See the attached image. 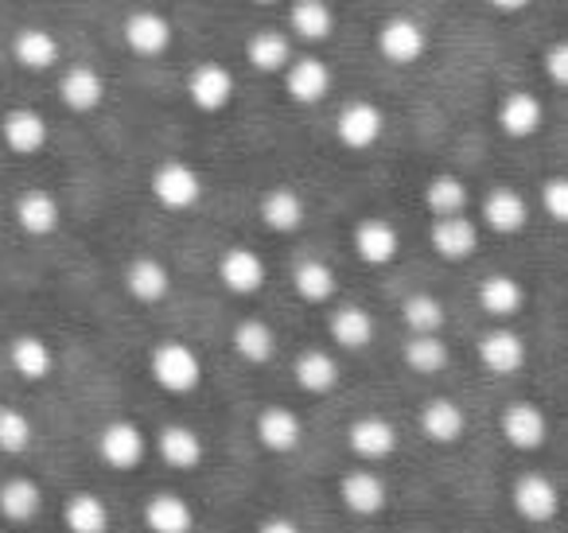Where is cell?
I'll use <instances>...</instances> for the list:
<instances>
[{"instance_id":"cell-1","label":"cell","mask_w":568,"mask_h":533,"mask_svg":"<svg viewBox=\"0 0 568 533\" xmlns=\"http://www.w3.org/2000/svg\"><path fill=\"white\" fill-rule=\"evenodd\" d=\"M149 374L164 393L187 398V393H195L199 382H203V359H199L195 346L183 343V339H164V343L152 346Z\"/></svg>"},{"instance_id":"cell-2","label":"cell","mask_w":568,"mask_h":533,"mask_svg":"<svg viewBox=\"0 0 568 533\" xmlns=\"http://www.w3.org/2000/svg\"><path fill=\"white\" fill-rule=\"evenodd\" d=\"M510 506L521 522L529 525H549L560 514L565 499H560V486L552 483L545 471H521L510 483Z\"/></svg>"},{"instance_id":"cell-3","label":"cell","mask_w":568,"mask_h":533,"mask_svg":"<svg viewBox=\"0 0 568 533\" xmlns=\"http://www.w3.org/2000/svg\"><path fill=\"white\" fill-rule=\"evenodd\" d=\"M347 447L363 467H374V463H386L389 455H397L402 432H397V424L389 416L363 413L347 424Z\"/></svg>"},{"instance_id":"cell-4","label":"cell","mask_w":568,"mask_h":533,"mask_svg":"<svg viewBox=\"0 0 568 533\" xmlns=\"http://www.w3.org/2000/svg\"><path fill=\"white\" fill-rule=\"evenodd\" d=\"M98 455H102L105 467L113 471H136L149 455V436L136 421L118 416V421H105L98 432Z\"/></svg>"},{"instance_id":"cell-5","label":"cell","mask_w":568,"mask_h":533,"mask_svg":"<svg viewBox=\"0 0 568 533\" xmlns=\"http://www.w3.org/2000/svg\"><path fill=\"white\" fill-rule=\"evenodd\" d=\"M152 199H156L164 211H191V207L203 199V180L191 164L183 160H164V164L152 172Z\"/></svg>"},{"instance_id":"cell-6","label":"cell","mask_w":568,"mask_h":533,"mask_svg":"<svg viewBox=\"0 0 568 533\" xmlns=\"http://www.w3.org/2000/svg\"><path fill=\"white\" fill-rule=\"evenodd\" d=\"M498 432L514 452H537L549 440V416L534 405V401H510V405L498 413Z\"/></svg>"},{"instance_id":"cell-7","label":"cell","mask_w":568,"mask_h":533,"mask_svg":"<svg viewBox=\"0 0 568 533\" xmlns=\"http://www.w3.org/2000/svg\"><path fill=\"white\" fill-rule=\"evenodd\" d=\"M339 502L355 517H378L389 502V486L378 467H351L339 479Z\"/></svg>"},{"instance_id":"cell-8","label":"cell","mask_w":568,"mask_h":533,"mask_svg":"<svg viewBox=\"0 0 568 533\" xmlns=\"http://www.w3.org/2000/svg\"><path fill=\"white\" fill-rule=\"evenodd\" d=\"M475 354H479V362L490 370V374L510 378V374H518V370L526 366L529 346H526V339H521L518 331L506 328V323H498V328L483 331L479 343H475Z\"/></svg>"},{"instance_id":"cell-9","label":"cell","mask_w":568,"mask_h":533,"mask_svg":"<svg viewBox=\"0 0 568 533\" xmlns=\"http://www.w3.org/2000/svg\"><path fill=\"white\" fill-rule=\"evenodd\" d=\"M253 436H257V444L265 447V452L288 455L301 447L304 421H301V413L288 405H265L257 413V421H253Z\"/></svg>"},{"instance_id":"cell-10","label":"cell","mask_w":568,"mask_h":533,"mask_svg":"<svg viewBox=\"0 0 568 533\" xmlns=\"http://www.w3.org/2000/svg\"><path fill=\"white\" fill-rule=\"evenodd\" d=\"M417 424H420V436L436 447H452L467 436V413L452 398H428L417 413Z\"/></svg>"},{"instance_id":"cell-11","label":"cell","mask_w":568,"mask_h":533,"mask_svg":"<svg viewBox=\"0 0 568 533\" xmlns=\"http://www.w3.org/2000/svg\"><path fill=\"white\" fill-rule=\"evenodd\" d=\"M382 129H386V118H382V110L374 102H351V105H343L339 118H335V137H339V144L351 152L374 149Z\"/></svg>"},{"instance_id":"cell-12","label":"cell","mask_w":568,"mask_h":533,"mask_svg":"<svg viewBox=\"0 0 568 533\" xmlns=\"http://www.w3.org/2000/svg\"><path fill=\"white\" fill-rule=\"evenodd\" d=\"M265 276H268L265 261H261L250 245H230L219 258V281H222V289L234 292V296H253V292H261L265 289Z\"/></svg>"},{"instance_id":"cell-13","label":"cell","mask_w":568,"mask_h":533,"mask_svg":"<svg viewBox=\"0 0 568 533\" xmlns=\"http://www.w3.org/2000/svg\"><path fill=\"white\" fill-rule=\"evenodd\" d=\"M187 98L199 113H222L234 98V74L222 63H199L187 74Z\"/></svg>"},{"instance_id":"cell-14","label":"cell","mask_w":568,"mask_h":533,"mask_svg":"<svg viewBox=\"0 0 568 533\" xmlns=\"http://www.w3.org/2000/svg\"><path fill=\"white\" fill-rule=\"evenodd\" d=\"M0 137H4V144H9V152H17V157H36V152L48 149V118H43L40 110H28V105H17V110L4 113V121H0Z\"/></svg>"},{"instance_id":"cell-15","label":"cell","mask_w":568,"mask_h":533,"mask_svg":"<svg viewBox=\"0 0 568 533\" xmlns=\"http://www.w3.org/2000/svg\"><path fill=\"white\" fill-rule=\"evenodd\" d=\"M428 40H425V28L409 17H394L378 28V51L382 59H389L394 67H409L425 56Z\"/></svg>"},{"instance_id":"cell-16","label":"cell","mask_w":568,"mask_h":533,"mask_svg":"<svg viewBox=\"0 0 568 533\" xmlns=\"http://www.w3.org/2000/svg\"><path fill=\"white\" fill-rule=\"evenodd\" d=\"M293 378H296V385H301L304 393H312V398H324V393H332L335 385L343 382V366H339V359H335L332 351H324V346H308V351L296 354Z\"/></svg>"},{"instance_id":"cell-17","label":"cell","mask_w":568,"mask_h":533,"mask_svg":"<svg viewBox=\"0 0 568 533\" xmlns=\"http://www.w3.org/2000/svg\"><path fill=\"white\" fill-rule=\"evenodd\" d=\"M284 90L288 98L301 105H316L332 94V71H327L324 59L316 56H304V59H293L288 71H284Z\"/></svg>"},{"instance_id":"cell-18","label":"cell","mask_w":568,"mask_h":533,"mask_svg":"<svg viewBox=\"0 0 568 533\" xmlns=\"http://www.w3.org/2000/svg\"><path fill=\"white\" fill-rule=\"evenodd\" d=\"M156 455L172 471H195L206 460V444L191 424H164L156 432Z\"/></svg>"},{"instance_id":"cell-19","label":"cell","mask_w":568,"mask_h":533,"mask_svg":"<svg viewBox=\"0 0 568 533\" xmlns=\"http://www.w3.org/2000/svg\"><path fill=\"white\" fill-rule=\"evenodd\" d=\"M144 530L149 533H195V506L175 491H156L144 502Z\"/></svg>"},{"instance_id":"cell-20","label":"cell","mask_w":568,"mask_h":533,"mask_svg":"<svg viewBox=\"0 0 568 533\" xmlns=\"http://www.w3.org/2000/svg\"><path fill=\"white\" fill-rule=\"evenodd\" d=\"M43 514V486L32 475H9L0 483V517L12 525H28Z\"/></svg>"},{"instance_id":"cell-21","label":"cell","mask_w":568,"mask_h":533,"mask_svg":"<svg viewBox=\"0 0 568 533\" xmlns=\"http://www.w3.org/2000/svg\"><path fill=\"white\" fill-rule=\"evenodd\" d=\"M475 300H479V308L490 315V320H514V315L526 308V289H521L518 276L510 273H490L479 281V292H475Z\"/></svg>"},{"instance_id":"cell-22","label":"cell","mask_w":568,"mask_h":533,"mask_svg":"<svg viewBox=\"0 0 568 533\" xmlns=\"http://www.w3.org/2000/svg\"><path fill=\"white\" fill-rule=\"evenodd\" d=\"M351 242H355V253L366 265H389V261H397V253H402V234H397V227L386 219H363L355 227Z\"/></svg>"},{"instance_id":"cell-23","label":"cell","mask_w":568,"mask_h":533,"mask_svg":"<svg viewBox=\"0 0 568 533\" xmlns=\"http://www.w3.org/2000/svg\"><path fill=\"white\" fill-rule=\"evenodd\" d=\"M125 292L136 304H160L172 292V273L160 258H133L125 265Z\"/></svg>"},{"instance_id":"cell-24","label":"cell","mask_w":568,"mask_h":533,"mask_svg":"<svg viewBox=\"0 0 568 533\" xmlns=\"http://www.w3.org/2000/svg\"><path fill=\"white\" fill-rule=\"evenodd\" d=\"M483 222H487L495 234H521L529 222L526 195L514 188H490L487 199H483Z\"/></svg>"},{"instance_id":"cell-25","label":"cell","mask_w":568,"mask_h":533,"mask_svg":"<svg viewBox=\"0 0 568 533\" xmlns=\"http://www.w3.org/2000/svg\"><path fill=\"white\" fill-rule=\"evenodd\" d=\"M121 36H125V48L144 59H156L172 48V24L160 12H133L125 20V32Z\"/></svg>"},{"instance_id":"cell-26","label":"cell","mask_w":568,"mask_h":533,"mask_svg":"<svg viewBox=\"0 0 568 533\" xmlns=\"http://www.w3.org/2000/svg\"><path fill=\"white\" fill-rule=\"evenodd\" d=\"M428 242L440 253L444 261H467L475 250H479V230L467 214H456V219H436L433 230H428Z\"/></svg>"},{"instance_id":"cell-27","label":"cell","mask_w":568,"mask_h":533,"mask_svg":"<svg viewBox=\"0 0 568 533\" xmlns=\"http://www.w3.org/2000/svg\"><path fill=\"white\" fill-rule=\"evenodd\" d=\"M9 366L17 370V378L24 382H48L55 374V351L48 339L40 335H17L9 343Z\"/></svg>"},{"instance_id":"cell-28","label":"cell","mask_w":568,"mask_h":533,"mask_svg":"<svg viewBox=\"0 0 568 533\" xmlns=\"http://www.w3.org/2000/svg\"><path fill=\"white\" fill-rule=\"evenodd\" d=\"M261 222H265L273 234H296L308 219V207H304L301 191L293 188H273L261 195Z\"/></svg>"},{"instance_id":"cell-29","label":"cell","mask_w":568,"mask_h":533,"mask_svg":"<svg viewBox=\"0 0 568 533\" xmlns=\"http://www.w3.org/2000/svg\"><path fill=\"white\" fill-rule=\"evenodd\" d=\"M541 121H545V110L529 90H510V94L498 102V129H503L506 137H514V141L534 137L537 129H541Z\"/></svg>"},{"instance_id":"cell-30","label":"cell","mask_w":568,"mask_h":533,"mask_svg":"<svg viewBox=\"0 0 568 533\" xmlns=\"http://www.w3.org/2000/svg\"><path fill=\"white\" fill-rule=\"evenodd\" d=\"M327 331H332V343L343 346V351H366L374 343V335H378V323H374V315L366 308L343 304L332 312Z\"/></svg>"},{"instance_id":"cell-31","label":"cell","mask_w":568,"mask_h":533,"mask_svg":"<svg viewBox=\"0 0 568 533\" xmlns=\"http://www.w3.org/2000/svg\"><path fill=\"white\" fill-rule=\"evenodd\" d=\"M59 219H63V207L51 191H24L17 199V227L24 230L28 238H48L59 230Z\"/></svg>"},{"instance_id":"cell-32","label":"cell","mask_w":568,"mask_h":533,"mask_svg":"<svg viewBox=\"0 0 568 533\" xmlns=\"http://www.w3.org/2000/svg\"><path fill=\"white\" fill-rule=\"evenodd\" d=\"M59 98H63L67 110L74 113H94L105 102V79L94 67H71L59 79Z\"/></svg>"},{"instance_id":"cell-33","label":"cell","mask_w":568,"mask_h":533,"mask_svg":"<svg viewBox=\"0 0 568 533\" xmlns=\"http://www.w3.org/2000/svg\"><path fill=\"white\" fill-rule=\"evenodd\" d=\"M230 343H234L237 359L250 362V366H268V362L276 359V331L268 328L265 320H257V315L237 323V328L230 331Z\"/></svg>"},{"instance_id":"cell-34","label":"cell","mask_w":568,"mask_h":533,"mask_svg":"<svg viewBox=\"0 0 568 533\" xmlns=\"http://www.w3.org/2000/svg\"><path fill=\"white\" fill-rule=\"evenodd\" d=\"M12 59H17L24 71H51L59 63V40L48 28H20L12 36Z\"/></svg>"},{"instance_id":"cell-35","label":"cell","mask_w":568,"mask_h":533,"mask_svg":"<svg viewBox=\"0 0 568 533\" xmlns=\"http://www.w3.org/2000/svg\"><path fill=\"white\" fill-rule=\"evenodd\" d=\"M288 28H293L296 40L304 43H324L335 32V12L327 0H293L288 9Z\"/></svg>"},{"instance_id":"cell-36","label":"cell","mask_w":568,"mask_h":533,"mask_svg":"<svg viewBox=\"0 0 568 533\" xmlns=\"http://www.w3.org/2000/svg\"><path fill=\"white\" fill-rule=\"evenodd\" d=\"M293 289L304 304H327V300H335V292H339V276H335V269L327 265V261L308 258L293 269Z\"/></svg>"},{"instance_id":"cell-37","label":"cell","mask_w":568,"mask_h":533,"mask_svg":"<svg viewBox=\"0 0 568 533\" xmlns=\"http://www.w3.org/2000/svg\"><path fill=\"white\" fill-rule=\"evenodd\" d=\"M63 525L67 533H110V506L98 494L74 491L63 502Z\"/></svg>"},{"instance_id":"cell-38","label":"cell","mask_w":568,"mask_h":533,"mask_svg":"<svg viewBox=\"0 0 568 533\" xmlns=\"http://www.w3.org/2000/svg\"><path fill=\"white\" fill-rule=\"evenodd\" d=\"M245 59L261 74H284L293 63V43L284 40L281 32H257L245 43Z\"/></svg>"},{"instance_id":"cell-39","label":"cell","mask_w":568,"mask_h":533,"mask_svg":"<svg viewBox=\"0 0 568 533\" xmlns=\"http://www.w3.org/2000/svg\"><path fill=\"white\" fill-rule=\"evenodd\" d=\"M467 203H471V191H467V183L459 180V175H433L425 188V207L436 214V219H456V214L467 211Z\"/></svg>"},{"instance_id":"cell-40","label":"cell","mask_w":568,"mask_h":533,"mask_svg":"<svg viewBox=\"0 0 568 533\" xmlns=\"http://www.w3.org/2000/svg\"><path fill=\"white\" fill-rule=\"evenodd\" d=\"M402 359H405V366H409L413 374L436 378L444 366H448L452 351H448V343H444L440 335H409V339H405Z\"/></svg>"},{"instance_id":"cell-41","label":"cell","mask_w":568,"mask_h":533,"mask_svg":"<svg viewBox=\"0 0 568 533\" xmlns=\"http://www.w3.org/2000/svg\"><path fill=\"white\" fill-rule=\"evenodd\" d=\"M402 320L409 328V335H440L448 312H444L440 296H433V292H413L402 304Z\"/></svg>"},{"instance_id":"cell-42","label":"cell","mask_w":568,"mask_h":533,"mask_svg":"<svg viewBox=\"0 0 568 533\" xmlns=\"http://www.w3.org/2000/svg\"><path fill=\"white\" fill-rule=\"evenodd\" d=\"M36 440V424L24 409L0 405V452L4 455H24Z\"/></svg>"},{"instance_id":"cell-43","label":"cell","mask_w":568,"mask_h":533,"mask_svg":"<svg viewBox=\"0 0 568 533\" xmlns=\"http://www.w3.org/2000/svg\"><path fill=\"white\" fill-rule=\"evenodd\" d=\"M541 207L552 222L568 227V175H549L541 183Z\"/></svg>"},{"instance_id":"cell-44","label":"cell","mask_w":568,"mask_h":533,"mask_svg":"<svg viewBox=\"0 0 568 533\" xmlns=\"http://www.w3.org/2000/svg\"><path fill=\"white\" fill-rule=\"evenodd\" d=\"M545 74H549V82L568 90V40L552 43V48L545 51Z\"/></svg>"},{"instance_id":"cell-45","label":"cell","mask_w":568,"mask_h":533,"mask_svg":"<svg viewBox=\"0 0 568 533\" xmlns=\"http://www.w3.org/2000/svg\"><path fill=\"white\" fill-rule=\"evenodd\" d=\"M257 533H304V530H301V522H296V517H288V514H268V517H261Z\"/></svg>"},{"instance_id":"cell-46","label":"cell","mask_w":568,"mask_h":533,"mask_svg":"<svg viewBox=\"0 0 568 533\" xmlns=\"http://www.w3.org/2000/svg\"><path fill=\"white\" fill-rule=\"evenodd\" d=\"M498 12H521V9H529V0H490Z\"/></svg>"},{"instance_id":"cell-47","label":"cell","mask_w":568,"mask_h":533,"mask_svg":"<svg viewBox=\"0 0 568 533\" xmlns=\"http://www.w3.org/2000/svg\"><path fill=\"white\" fill-rule=\"evenodd\" d=\"M253 4H276V0H253Z\"/></svg>"}]
</instances>
